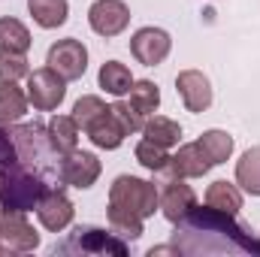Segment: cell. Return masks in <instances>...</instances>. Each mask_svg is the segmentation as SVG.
<instances>
[{"label": "cell", "instance_id": "obj_20", "mask_svg": "<svg viewBox=\"0 0 260 257\" xmlns=\"http://www.w3.org/2000/svg\"><path fill=\"white\" fill-rule=\"evenodd\" d=\"M46 127H49V142L55 154H70L79 145V124L73 115H55Z\"/></svg>", "mask_w": 260, "mask_h": 257}, {"label": "cell", "instance_id": "obj_9", "mask_svg": "<svg viewBox=\"0 0 260 257\" xmlns=\"http://www.w3.org/2000/svg\"><path fill=\"white\" fill-rule=\"evenodd\" d=\"M46 67H52L67 82H76L88 70V49L79 40H73V37L70 40H58L49 49V55H46Z\"/></svg>", "mask_w": 260, "mask_h": 257}, {"label": "cell", "instance_id": "obj_10", "mask_svg": "<svg viewBox=\"0 0 260 257\" xmlns=\"http://www.w3.org/2000/svg\"><path fill=\"white\" fill-rule=\"evenodd\" d=\"M88 24L97 37H118L130 24V9L124 0H94L88 9Z\"/></svg>", "mask_w": 260, "mask_h": 257}, {"label": "cell", "instance_id": "obj_14", "mask_svg": "<svg viewBox=\"0 0 260 257\" xmlns=\"http://www.w3.org/2000/svg\"><path fill=\"white\" fill-rule=\"evenodd\" d=\"M157 191H160V212L170 224H179L197 206L194 188L185 185V179H179V176H170V182H164V188H157Z\"/></svg>", "mask_w": 260, "mask_h": 257}, {"label": "cell", "instance_id": "obj_16", "mask_svg": "<svg viewBox=\"0 0 260 257\" xmlns=\"http://www.w3.org/2000/svg\"><path fill=\"white\" fill-rule=\"evenodd\" d=\"M85 133H88V139L97 145V148H103V151H115V148H121V142H124V136H130L127 127L118 121V115L112 112V106L106 109V112H100L88 127H85Z\"/></svg>", "mask_w": 260, "mask_h": 257}, {"label": "cell", "instance_id": "obj_11", "mask_svg": "<svg viewBox=\"0 0 260 257\" xmlns=\"http://www.w3.org/2000/svg\"><path fill=\"white\" fill-rule=\"evenodd\" d=\"M173 49V40L164 27H139L133 37H130V55L145 67H157L167 61Z\"/></svg>", "mask_w": 260, "mask_h": 257}, {"label": "cell", "instance_id": "obj_15", "mask_svg": "<svg viewBox=\"0 0 260 257\" xmlns=\"http://www.w3.org/2000/svg\"><path fill=\"white\" fill-rule=\"evenodd\" d=\"M215 164L209 160V154L203 151L200 142H185L179 145V151L170 157V167L167 173L170 176H179V179H203Z\"/></svg>", "mask_w": 260, "mask_h": 257}, {"label": "cell", "instance_id": "obj_30", "mask_svg": "<svg viewBox=\"0 0 260 257\" xmlns=\"http://www.w3.org/2000/svg\"><path fill=\"white\" fill-rule=\"evenodd\" d=\"M27 76H30L27 55H21V52H0V79L18 82V79H27Z\"/></svg>", "mask_w": 260, "mask_h": 257}, {"label": "cell", "instance_id": "obj_13", "mask_svg": "<svg viewBox=\"0 0 260 257\" xmlns=\"http://www.w3.org/2000/svg\"><path fill=\"white\" fill-rule=\"evenodd\" d=\"M176 91H179L185 109L194 112V115L206 112V109L212 106V82H209V76L200 73V70H182V73L176 76Z\"/></svg>", "mask_w": 260, "mask_h": 257}, {"label": "cell", "instance_id": "obj_26", "mask_svg": "<svg viewBox=\"0 0 260 257\" xmlns=\"http://www.w3.org/2000/svg\"><path fill=\"white\" fill-rule=\"evenodd\" d=\"M130 103L142 112V115H154V109L160 106V91L151 79H133L130 85Z\"/></svg>", "mask_w": 260, "mask_h": 257}, {"label": "cell", "instance_id": "obj_2", "mask_svg": "<svg viewBox=\"0 0 260 257\" xmlns=\"http://www.w3.org/2000/svg\"><path fill=\"white\" fill-rule=\"evenodd\" d=\"M109 206L127 209L145 221L160 209V191L154 182H145L139 176H118L109 188Z\"/></svg>", "mask_w": 260, "mask_h": 257}, {"label": "cell", "instance_id": "obj_21", "mask_svg": "<svg viewBox=\"0 0 260 257\" xmlns=\"http://www.w3.org/2000/svg\"><path fill=\"white\" fill-rule=\"evenodd\" d=\"M142 136L164 145V148H173L182 139V124L176 118H167V115H148L145 124H142Z\"/></svg>", "mask_w": 260, "mask_h": 257}, {"label": "cell", "instance_id": "obj_32", "mask_svg": "<svg viewBox=\"0 0 260 257\" xmlns=\"http://www.w3.org/2000/svg\"><path fill=\"white\" fill-rule=\"evenodd\" d=\"M112 112H115V115H118V121L127 127V133H139L142 124H145V118H148V115H142L130 100H121V97L112 103Z\"/></svg>", "mask_w": 260, "mask_h": 257}, {"label": "cell", "instance_id": "obj_5", "mask_svg": "<svg viewBox=\"0 0 260 257\" xmlns=\"http://www.w3.org/2000/svg\"><path fill=\"white\" fill-rule=\"evenodd\" d=\"M55 251H82V254H115L124 257L127 254V242L115 233V230H100V227H91V224H79L70 239L64 245H58Z\"/></svg>", "mask_w": 260, "mask_h": 257}, {"label": "cell", "instance_id": "obj_23", "mask_svg": "<svg viewBox=\"0 0 260 257\" xmlns=\"http://www.w3.org/2000/svg\"><path fill=\"white\" fill-rule=\"evenodd\" d=\"M30 43L34 40H30V30H27L24 21L12 18V15L0 18V52H21V55H27Z\"/></svg>", "mask_w": 260, "mask_h": 257}, {"label": "cell", "instance_id": "obj_6", "mask_svg": "<svg viewBox=\"0 0 260 257\" xmlns=\"http://www.w3.org/2000/svg\"><path fill=\"white\" fill-rule=\"evenodd\" d=\"M67 97V79H61L52 67H40V70H30L27 76V100L34 109L40 112H52L64 103Z\"/></svg>", "mask_w": 260, "mask_h": 257}, {"label": "cell", "instance_id": "obj_31", "mask_svg": "<svg viewBox=\"0 0 260 257\" xmlns=\"http://www.w3.org/2000/svg\"><path fill=\"white\" fill-rule=\"evenodd\" d=\"M18 148H15V139H12V130H6L0 124V179L6 173H12L18 167Z\"/></svg>", "mask_w": 260, "mask_h": 257}, {"label": "cell", "instance_id": "obj_12", "mask_svg": "<svg viewBox=\"0 0 260 257\" xmlns=\"http://www.w3.org/2000/svg\"><path fill=\"white\" fill-rule=\"evenodd\" d=\"M73 212H76L73 200L61 188H46L43 197H40V203H37V218L52 233H61V230H67L73 224Z\"/></svg>", "mask_w": 260, "mask_h": 257}, {"label": "cell", "instance_id": "obj_17", "mask_svg": "<svg viewBox=\"0 0 260 257\" xmlns=\"http://www.w3.org/2000/svg\"><path fill=\"white\" fill-rule=\"evenodd\" d=\"M27 106V91H21L18 82L0 79V124H15L18 118H24Z\"/></svg>", "mask_w": 260, "mask_h": 257}, {"label": "cell", "instance_id": "obj_1", "mask_svg": "<svg viewBox=\"0 0 260 257\" xmlns=\"http://www.w3.org/2000/svg\"><path fill=\"white\" fill-rule=\"evenodd\" d=\"M173 251L176 254H260V242L245 224L236 221V215L218 212L212 206L206 209L194 206L176 224Z\"/></svg>", "mask_w": 260, "mask_h": 257}, {"label": "cell", "instance_id": "obj_25", "mask_svg": "<svg viewBox=\"0 0 260 257\" xmlns=\"http://www.w3.org/2000/svg\"><path fill=\"white\" fill-rule=\"evenodd\" d=\"M197 142L203 145V151L209 154V160H212L215 167H218V164H227L230 154H233V136H230L227 130H206Z\"/></svg>", "mask_w": 260, "mask_h": 257}, {"label": "cell", "instance_id": "obj_3", "mask_svg": "<svg viewBox=\"0 0 260 257\" xmlns=\"http://www.w3.org/2000/svg\"><path fill=\"white\" fill-rule=\"evenodd\" d=\"M43 191H46V179L18 164L12 173L0 179V206L12 212H34Z\"/></svg>", "mask_w": 260, "mask_h": 257}, {"label": "cell", "instance_id": "obj_4", "mask_svg": "<svg viewBox=\"0 0 260 257\" xmlns=\"http://www.w3.org/2000/svg\"><path fill=\"white\" fill-rule=\"evenodd\" d=\"M12 139H15L21 167H27V170H34V173L43 176L46 160L55 154V148H52V142H49V127H43L40 121L15 124V127H12Z\"/></svg>", "mask_w": 260, "mask_h": 257}, {"label": "cell", "instance_id": "obj_24", "mask_svg": "<svg viewBox=\"0 0 260 257\" xmlns=\"http://www.w3.org/2000/svg\"><path fill=\"white\" fill-rule=\"evenodd\" d=\"M97 82H100V88H103L106 94L124 97V94H130L133 76H130V70L121 64V61H106V64L100 67V73H97Z\"/></svg>", "mask_w": 260, "mask_h": 257}, {"label": "cell", "instance_id": "obj_8", "mask_svg": "<svg viewBox=\"0 0 260 257\" xmlns=\"http://www.w3.org/2000/svg\"><path fill=\"white\" fill-rule=\"evenodd\" d=\"M0 242L6 251H34L40 248V233L27 221V212H12L0 206Z\"/></svg>", "mask_w": 260, "mask_h": 257}, {"label": "cell", "instance_id": "obj_27", "mask_svg": "<svg viewBox=\"0 0 260 257\" xmlns=\"http://www.w3.org/2000/svg\"><path fill=\"white\" fill-rule=\"evenodd\" d=\"M133 154H136V160H139L145 170H151V173H167V167H170L167 148L157 145V142H151V139H139L136 148H133Z\"/></svg>", "mask_w": 260, "mask_h": 257}, {"label": "cell", "instance_id": "obj_19", "mask_svg": "<svg viewBox=\"0 0 260 257\" xmlns=\"http://www.w3.org/2000/svg\"><path fill=\"white\" fill-rule=\"evenodd\" d=\"M27 12L43 30H55L67 21L70 3L67 0H27Z\"/></svg>", "mask_w": 260, "mask_h": 257}, {"label": "cell", "instance_id": "obj_33", "mask_svg": "<svg viewBox=\"0 0 260 257\" xmlns=\"http://www.w3.org/2000/svg\"><path fill=\"white\" fill-rule=\"evenodd\" d=\"M3 251H6V245H3V242H0V254H3Z\"/></svg>", "mask_w": 260, "mask_h": 257}, {"label": "cell", "instance_id": "obj_28", "mask_svg": "<svg viewBox=\"0 0 260 257\" xmlns=\"http://www.w3.org/2000/svg\"><path fill=\"white\" fill-rule=\"evenodd\" d=\"M106 215H109V227L121 239H139L142 236V218L139 215H133L127 209H118V206H109Z\"/></svg>", "mask_w": 260, "mask_h": 257}, {"label": "cell", "instance_id": "obj_7", "mask_svg": "<svg viewBox=\"0 0 260 257\" xmlns=\"http://www.w3.org/2000/svg\"><path fill=\"white\" fill-rule=\"evenodd\" d=\"M103 173V164L94 151H79L73 148L70 154H61V164H58V179L70 185V188H79V191H88Z\"/></svg>", "mask_w": 260, "mask_h": 257}, {"label": "cell", "instance_id": "obj_22", "mask_svg": "<svg viewBox=\"0 0 260 257\" xmlns=\"http://www.w3.org/2000/svg\"><path fill=\"white\" fill-rule=\"evenodd\" d=\"M236 185L242 194L260 197V145L242 151V157L236 160Z\"/></svg>", "mask_w": 260, "mask_h": 257}, {"label": "cell", "instance_id": "obj_29", "mask_svg": "<svg viewBox=\"0 0 260 257\" xmlns=\"http://www.w3.org/2000/svg\"><path fill=\"white\" fill-rule=\"evenodd\" d=\"M109 106L97 97V94H85V97H79L76 100V106H73V118H76V124H79V130H85L100 112H106Z\"/></svg>", "mask_w": 260, "mask_h": 257}, {"label": "cell", "instance_id": "obj_18", "mask_svg": "<svg viewBox=\"0 0 260 257\" xmlns=\"http://www.w3.org/2000/svg\"><path fill=\"white\" fill-rule=\"evenodd\" d=\"M206 206H212L218 212H227V215H239V209H242V188L233 185V182L218 179V182H212L206 188Z\"/></svg>", "mask_w": 260, "mask_h": 257}]
</instances>
